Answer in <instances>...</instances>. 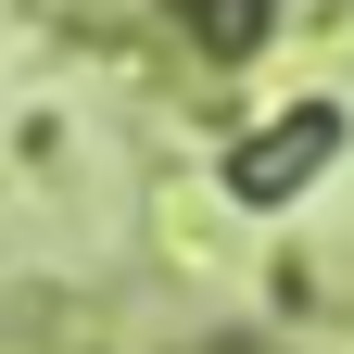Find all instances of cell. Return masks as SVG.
<instances>
[{
    "label": "cell",
    "mask_w": 354,
    "mask_h": 354,
    "mask_svg": "<svg viewBox=\"0 0 354 354\" xmlns=\"http://www.w3.org/2000/svg\"><path fill=\"white\" fill-rule=\"evenodd\" d=\"M317 152H329V114H304V127H279V140H253V152H241V190H253V203H279V177H291V165H317Z\"/></svg>",
    "instance_id": "cell-1"
}]
</instances>
